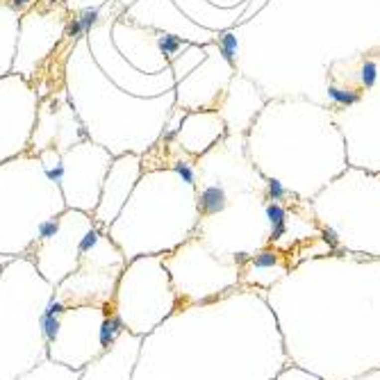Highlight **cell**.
<instances>
[{"instance_id":"obj_9","label":"cell","mask_w":380,"mask_h":380,"mask_svg":"<svg viewBox=\"0 0 380 380\" xmlns=\"http://www.w3.org/2000/svg\"><path fill=\"white\" fill-rule=\"evenodd\" d=\"M59 153H62V166H64L59 189H62L66 207L94 214L100 198L102 180L112 164V153L105 146H96L89 141L71 146Z\"/></svg>"},{"instance_id":"obj_2","label":"cell","mask_w":380,"mask_h":380,"mask_svg":"<svg viewBox=\"0 0 380 380\" xmlns=\"http://www.w3.org/2000/svg\"><path fill=\"white\" fill-rule=\"evenodd\" d=\"M53 294L27 255H0V380H16L48 358L46 312Z\"/></svg>"},{"instance_id":"obj_3","label":"cell","mask_w":380,"mask_h":380,"mask_svg":"<svg viewBox=\"0 0 380 380\" xmlns=\"http://www.w3.org/2000/svg\"><path fill=\"white\" fill-rule=\"evenodd\" d=\"M55 187L57 185L46 178L41 164L34 169L27 185L14 178V162L0 166V255H27L43 225L64 212L66 203L62 193L34 200V196Z\"/></svg>"},{"instance_id":"obj_16","label":"cell","mask_w":380,"mask_h":380,"mask_svg":"<svg viewBox=\"0 0 380 380\" xmlns=\"http://www.w3.org/2000/svg\"><path fill=\"white\" fill-rule=\"evenodd\" d=\"M219 48H221V55H223L230 64H235L237 62V37L223 34V37L219 39Z\"/></svg>"},{"instance_id":"obj_7","label":"cell","mask_w":380,"mask_h":380,"mask_svg":"<svg viewBox=\"0 0 380 380\" xmlns=\"http://www.w3.org/2000/svg\"><path fill=\"white\" fill-rule=\"evenodd\" d=\"M162 262L171 276L180 307L223 296L239 283L241 267L214 255L200 237H189L176 251L162 255Z\"/></svg>"},{"instance_id":"obj_6","label":"cell","mask_w":380,"mask_h":380,"mask_svg":"<svg viewBox=\"0 0 380 380\" xmlns=\"http://www.w3.org/2000/svg\"><path fill=\"white\" fill-rule=\"evenodd\" d=\"M125 255L112 241L105 228L94 225L85 237L80 264L69 278L55 287L53 303L57 305H112L118 278L123 273Z\"/></svg>"},{"instance_id":"obj_4","label":"cell","mask_w":380,"mask_h":380,"mask_svg":"<svg viewBox=\"0 0 380 380\" xmlns=\"http://www.w3.org/2000/svg\"><path fill=\"white\" fill-rule=\"evenodd\" d=\"M178 307L180 303L162 255L128 260L112 298V312L125 330L146 337Z\"/></svg>"},{"instance_id":"obj_15","label":"cell","mask_w":380,"mask_h":380,"mask_svg":"<svg viewBox=\"0 0 380 380\" xmlns=\"http://www.w3.org/2000/svg\"><path fill=\"white\" fill-rule=\"evenodd\" d=\"M75 18H78V23H80V27H82V32L85 34H89L94 27L98 25V23L102 21V7L100 5H94V7H85V9H80L78 14H75Z\"/></svg>"},{"instance_id":"obj_10","label":"cell","mask_w":380,"mask_h":380,"mask_svg":"<svg viewBox=\"0 0 380 380\" xmlns=\"http://www.w3.org/2000/svg\"><path fill=\"white\" fill-rule=\"evenodd\" d=\"M141 169H144V164H141L139 155H134V153H128V155L123 153L116 160H112L107 176L102 180L100 198H98V205L94 209V214H91L96 225L107 230L112 221L121 214V209L128 203L134 185L139 182Z\"/></svg>"},{"instance_id":"obj_11","label":"cell","mask_w":380,"mask_h":380,"mask_svg":"<svg viewBox=\"0 0 380 380\" xmlns=\"http://www.w3.org/2000/svg\"><path fill=\"white\" fill-rule=\"evenodd\" d=\"M139 335L123 330L94 362L80 371V380H132L141 353Z\"/></svg>"},{"instance_id":"obj_5","label":"cell","mask_w":380,"mask_h":380,"mask_svg":"<svg viewBox=\"0 0 380 380\" xmlns=\"http://www.w3.org/2000/svg\"><path fill=\"white\" fill-rule=\"evenodd\" d=\"M123 323L112 305H57L50 300L46 312V344L48 360L82 371L89 362L123 332Z\"/></svg>"},{"instance_id":"obj_14","label":"cell","mask_w":380,"mask_h":380,"mask_svg":"<svg viewBox=\"0 0 380 380\" xmlns=\"http://www.w3.org/2000/svg\"><path fill=\"white\" fill-rule=\"evenodd\" d=\"M328 98L335 107H351L360 100V91L353 87H328Z\"/></svg>"},{"instance_id":"obj_1","label":"cell","mask_w":380,"mask_h":380,"mask_svg":"<svg viewBox=\"0 0 380 380\" xmlns=\"http://www.w3.org/2000/svg\"><path fill=\"white\" fill-rule=\"evenodd\" d=\"M196 225V185L185 182L176 171H148L141 173L107 235L125 260H134L176 251L193 235Z\"/></svg>"},{"instance_id":"obj_8","label":"cell","mask_w":380,"mask_h":380,"mask_svg":"<svg viewBox=\"0 0 380 380\" xmlns=\"http://www.w3.org/2000/svg\"><path fill=\"white\" fill-rule=\"evenodd\" d=\"M94 225L96 221L91 214L71 207H66L62 214L53 216L43 225L34 246L27 253L43 280L57 287L78 269L85 237Z\"/></svg>"},{"instance_id":"obj_13","label":"cell","mask_w":380,"mask_h":380,"mask_svg":"<svg viewBox=\"0 0 380 380\" xmlns=\"http://www.w3.org/2000/svg\"><path fill=\"white\" fill-rule=\"evenodd\" d=\"M155 43H157V50H160V55L164 57L166 64H171L173 59L178 57V55L182 53V50L187 48V43L182 41L180 37H176V34H169V32H160L155 37Z\"/></svg>"},{"instance_id":"obj_12","label":"cell","mask_w":380,"mask_h":380,"mask_svg":"<svg viewBox=\"0 0 380 380\" xmlns=\"http://www.w3.org/2000/svg\"><path fill=\"white\" fill-rule=\"evenodd\" d=\"M16 380H80V371L69 369L64 364H57L53 360H41L34 369L25 371Z\"/></svg>"},{"instance_id":"obj_17","label":"cell","mask_w":380,"mask_h":380,"mask_svg":"<svg viewBox=\"0 0 380 380\" xmlns=\"http://www.w3.org/2000/svg\"><path fill=\"white\" fill-rule=\"evenodd\" d=\"M32 2H34V0H7V5H9L14 11H23L25 7L32 5Z\"/></svg>"}]
</instances>
